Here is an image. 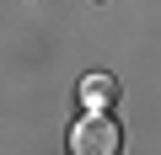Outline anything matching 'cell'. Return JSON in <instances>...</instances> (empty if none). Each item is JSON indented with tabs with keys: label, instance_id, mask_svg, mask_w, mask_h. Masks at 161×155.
<instances>
[{
	"label": "cell",
	"instance_id": "cell-1",
	"mask_svg": "<svg viewBox=\"0 0 161 155\" xmlns=\"http://www.w3.org/2000/svg\"><path fill=\"white\" fill-rule=\"evenodd\" d=\"M124 150V134H118V118H108L102 107L80 112L70 123V155H118Z\"/></svg>",
	"mask_w": 161,
	"mask_h": 155
}]
</instances>
